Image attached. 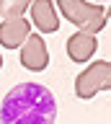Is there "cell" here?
Here are the masks:
<instances>
[{
    "mask_svg": "<svg viewBox=\"0 0 111 124\" xmlns=\"http://www.w3.org/2000/svg\"><path fill=\"white\" fill-rule=\"evenodd\" d=\"M29 36H31V23L26 18H16V21H3L0 23V44L5 49L23 46V41Z\"/></svg>",
    "mask_w": 111,
    "mask_h": 124,
    "instance_id": "obj_5",
    "label": "cell"
},
{
    "mask_svg": "<svg viewBox=\"0 0 111 124\" xmlns=\"http://www.w3.org/2000/svg\"><path fill=\"white\" fill-rule=\"evenodd\" d=\"M57 98L41 83H18L0 106V124H54Z\"/></svg>",
    "mask_w": 111,
    "mask_h": 124,
    "instance_id": "obj_1",
    "label": "cell"
},
{
    "mask_svg": "<svg viewBox=\"0 0 111 124\" xmlns=\"http://www.w3.org/2000/svg\"><path fill=\"white\" fill-rule=\"evenodd\" d=\"M62 10V16L67 21H72L78 26V31L96 36L98 31L106 26V8L96 5V3H83V0H57V5Z\"/></svg>",
    "mask_w": 111,
    "mask_h": 124,
    "instance_id": "obj_2",
    "label": "cell"
},
{
    "mask_svg": "<svg viewBox=\"0 0 111 124\" xmlns=\"http://www.w3.org/2000/svg\"><path fill=\"white\" fill-rule=\"evenodd\" d=\"M0 67H3V57H0Z\"/></svg>",
    "mask_w": 111,
    "mask_h": 124,
    "instance_id": "obj_9",
    "label": "cell"
},
{
    "mask_svg": "<svg viewBox=\"0 0 111 124\" xmlns=\"http://www.w3.org/2000/svg\"><path fill=\"white\" fill-rule=\"evenodd\" d=\"M21 65H23L26 70H31V72L47 70L49 52H47V44H44V39H41L39 34H31V36L23 41V46H21Z\"/></svg>",
    "mask_w": 111,
    "mask_h": 124,
    "instance_id": "obj_4",
    "label": "cell"
},
{
    "mask_svg": "<svg viewBox=\"0 0 111 124\" xmlns=\"http://www.w3.org/2000/svg\"><path fill=\"white\" fill-rule=\"evenodd\" d=\"M29 0H3L0 3V16L5 18V21H16V18H21V16L29 10Z\"/></svg>",
    "mask_w": 111,
    "mask_h": 124,
    "instance_id": "obj_8",
    "label": "cell"
},
{
    "mask_svg": "<svg viewBox=\"0 0 111 124\" xmlns=\"http://www.w3.org/2000/svg\"><path fill=\"white\" fill-rule=\"evenodd\" d=\"M96 46H98L96 36L83 34V31H78V34H72V36L67 39V54H70L72 62H88L93 57Z\"/></svg>",
    "mask_w": 111,
    "mask_h": 124,
    "instance_id": "obj_7",
    "label": "cell"
},
{
    "mask_svg": "<svg viewBox=\"0 0 111 124\" xmlns=\"http://www.w3.org/2000/svg\"><path fill=\"white\" fill-rule=\"evenodd\" d=\"M31 10V21L36 23V29L44 31V34H52V31L59 29V18H57V8L52 0H36L29 5Z\"/></svg>",
    "mask_w": 111,
    "mask_h": 124,
    "instance_id": "obj_6",
    "label": "cell"
},
{
    "mask_svg": "<svg viewBox=\"0 0 111 124\" xmlns=\"http://www.w3.org/2000/svg\"><path fill=\"white\" fill-rule=\"evenodd\" d=\"M109 85H111V65L106 60H98L85 72L78 75L75 93H78V98H93L98 91H109Z\"/></svg>",
    "mask_w": 111,
    "mask_h": 124,
    "instance_id": "obj_3",
    "label": "cell"
}]
</instances>
